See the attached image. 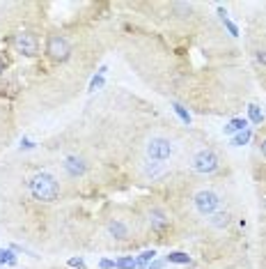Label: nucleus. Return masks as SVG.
<instances>
[{
    "instance_id": "nucleus-1",
    "label": "nucleus",
    "mask_w": 266,
    "mask_h": 269,
    "mask_svg": "<svg viewBox=\"0 0 266 269\" xmlns=\"http://www.w3.org/2000/svg\"><path fill=\"white\" fill-rule=\"evenodd\" d=\"M117 48L136 79L191 115H241L255 92L241 42L223 28L214 3L115 0Z\"/></svg>"
},
{
    "instance_id": "nucleus-2",
    "label": "nucleus",
    "mask_w": 266,
    "mask_h": 269,
    "mask_svg": "<svg viewBox=\"0 0 266 269\" xmlns=\"http://www.w3.org/2000/svg\"><path fill=\"white\" fill-rule=\"evenodd\" d=\"M69 125L103 170L110 195L158 191L179 173L186 127L128 88L92 94Z\"/></svg>"
},
{
    "instance_id": "nucleus-3",
    "label": "nucleus",
    "mask_w": 266,
    "mask_h": 269,
    "mask_svg": "<svg viewBox=\"0 0 266 269\" xmlns=\"http://www.w3.org/2000/svg\"><path fill=\"white\" fill-rule=\"evenodd\" d=\"M94 214L39 152L0 159V230L23 246L48 255L92 251Z\"/></svg>"
},
{
    "instance_id": "nucleus-4",
    "label": "nucleus",
    "mask_w": 266,
    "mask_h": 269,
    "mask_svg": "<svg viewBox=\"0 0 266 269\" xmlns=\"http://www.w3.org/2000/svg\"><path fill=\"white\" fill-rule=\"evenodd\" d=\"M147 235L142 221L138 216L133 203L103 200L96 205L94 214V237H92V253H122L145 249Z\"/></svg>"
},
{
    "instance_id": "nucleus-5",
    "label": "nucleus",
    "mask_w": 266,
    "mask_h": 269,
    "mask_svg": "<svg viewBox=\"0 0 266 269\" xmlns=\"http://www.w3.org/2000/svg\"><path fill=\"white\" fill-rule=\"evenodd\" d=\"M177 170L188 177L209 182L234 180V163L227 150L195 125L186 127V140H183Z\"/></svg>"
},
{
    "instance_id": "nucleus-6",
    "label": "nucleus",
    "mask_w": 266,
    "mask_h": 269,
    "mask_svg": "<svg viewBox=\"0 0 266 269\" xmlns=\"http://www.w3.org/2000/svg\"><path fill=\"white\" fill-rule=\"evenodd\" d=\"M133 207H136L138 216H140L147 235V244L151 249L174 246L179 241H186L181 223L174 216L172 207L163 200V195H158L156 191H147V193L138 195L133 200Z\"/></svg>"
},
{
    "instance_id": "nucleus-7",
    "label": "nucleus",
    "mask_w": 266,
    "mask_h": 269,
    "mask_svg": "<svg viewBox=\"0 0 266 269\" xmlns=\"http://www.w3.org/2000/svg\"><path fill=\"white\" fill-rule=\"evenodd\" d=\"M248 170H250L252 182L266 180V122L259 125L252 134L250 157H248Z\"/></svg>"
},
{
    "instance_id": "nucleus-8",
    "label": "nucleus",
    "mask_w": 266,
    "mask_h": 269,
    "mask_svg": "<svg viewBox=\"0 0 266 269\" xmlns=\"http://www.w3.org/2000/svg\"><path fill=\"white\" fill-rule=\"evenodd\" d=\"M241 21H243V35L255 37L266 44V3L252 5L246 12V16H241Z\"/></svg>"
},
{
    "instance_id": "nucleus-9",
    "label": "nucleus",
    "mask_w": 266,
    "mask_h": 269,
    "mask_svg": "<svg viewBox=\"0 0 266 269\" xmlns=\"http://www.w3.org/2000/svg\"><path fill=\"white\" fill-rule=\"evenodd\" d=\"M255 262H257V269H266V218H257V230H255Z\"/></svg>"
},
{
    "instance_id": "nucleus-10",
    "label": "nucleus",
    "mask_w": 266,
    "mask_h": 269,
    "mask_svg": "<svg viewBox=\"0 0 266 269\" xmlns=\"http://www.w3.org/2000/svg\"><path fill=\"white\" fill-rule=\"evenodd\" d=\"M248 127V117H241V115H234V117H229L227 122H225V136H236V134H241L243 129Z\"/></svg>"
},
{
    "instance_id": "nucleus-11",
    "label": "nucleus",
    "mask_w": 266,
    "mask_h": 269,
    "mask_svg": "<svg viewBox=\"0 0 266 269\" xmlns=\"http://www.w3.org/2000/svg\"><path fill=\"white\" fill-rule=\"evenodd\" d=\"M255 198H257V207H259V218H266V180L255 184Z\"/></svg>"
},
{
    "instance_id": "nucleus-12",
    "label": "nucleus",
    "mask_w": 266,
    "mask_h": 269,
    "mask_svg": "<svg viewBox=\"0 0 266 269\" xmlns=\"http://www.w3.org/2000/svg\"><path fill=\"white\" fill-rule=\"evenodd\" d=\"M165 262H170V264H191L193 255L188 253V251H170V253L165 255Z\"/></svg>"
},
{
    "instance_id": "nucleus-13",
    "label": "nucleus",
    "mask_w": 266,
    "mask_h": 269,
    "mask_svg": "<svg viewBox=\"0 0 266 269\" xmlns=\"http://www.w3.org/2000/svg\"><path fill=\"white\" fill-rule=\"evenodd\" d=\"M259 104H255V102H248V106H246V111H248V117H250V120L248 122H252V125H255V129L259 125H264V115H261V111H259Z\"/></svg>"
},
{
    "instance_id": "nucleus-14",
    "label": "nucleus",
    "mask_w": 266,
    "mask_h": 269,
    "mask_svg": "<svg viewBox=\"0 0 266 269\" xmlns=\"http://www.w3.org/2000/svg\"><path fill=\"white\" fill-rule=\"evenodd\" d=\"M154 258H156V249H151V251H142L140 255H136V260H138V269H147L151 262H154Z\"/></svg>"
},
{
    "instance_id": "nucleus-15",
    "label": "nucleus",
    "mask_w": 266,
    "mask_h": 269,
    "mask_svg": "<svg viewBox=\"0 0 266 269\" xmlns=\"http://www.w3.org/2000/svg\"><path fill=\"white\" fill-rule=\"evenodd\" d=\"M115 267L117 269H138V260L133 255H119L115 258Z\"/></svg>"
},
{
    "instance_id": "nucleus-16",
    "label": "nucleus",
    "mask_w": 266,
    "mask_h": 269,
    "mask_svg": "<svg viewBox=\"0 0 266 269\" xmlns=\"http://www.w3.org/2000/svg\"><path fill=\"white\" fill-rule=\"evenodd\" d=\"M0 264H7V267H16L18 258L12 249H0Z\"/></svg>"
},
{
    "instance_id": "nucleus-17",
    "label": "nucleus",
    "mask_w": 266,
    "mask_h": 269,
    "mask_svg": "<svg viewBox=\"0 0 266 269\" xmlns=\"http://www.w3.org/2000/svg\"><path fill=\"white\" fill-rule=\"evenodd\" d=\"M67 267L69 269H87V264H85V260H83V255H78V258L67 260Z\"/></svg>"
},
{
    "instance_id": "nucleus-18",
    "label": "nucleus",
    "mask_w": 266,
    "mask_h": 269,
    "mask_svg": "<svg viewBox=\"0 0 266 269\" xmlns=\"http://www.w3.org/2000/svg\"><path fill=\"white\" fill-rule=\"evenodd\" d=\"M99 269H117V267H115L113 258H101L99 260Z\"/></svg>"
},
{
    "instance_id": "nucleus-19",
    "label": "nucleus",
    "mask_w": 266,
    "mask_h": 269,
    "mask_svg": "<svg viewBox=\"0 0 266 269\" xmlns=\"http://www.w3.org/2000/svg\"><path fill=\"white\" fill-rule=\"evenodd\" d=\"M161 267H163V262H161V260H154V262H151L147 269H161Z\"/></svg>"
},
{
    "instance_id": "nucleus-20",
    "label": "nucleus",
    "mask_w": 266,
    "mask_h": 269,
    "mask_svg": "<svg viewBox=\"0 0 266 269\" xmlns=\"http://www.w3.org/2000/svg\"><path fill=\"white\" fill-rule=\"evenodd\" d=\"M261 90H264V92H266V85H264V88H261Z\"/></svg>"
}]
</instances>
